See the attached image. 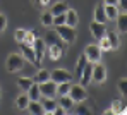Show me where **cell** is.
Masks as SVG:
<instances>
[{
	"label": "cell",
	"mask_w": 127,
	"mask_h": 115,
	"mask_svg": "<svg viewBox=\"0 0 127 115\" xmlns=\"http://www.w3.org/2000/svg\"><path fill=\"white\" fill-rule=\"evenodd\" d=\"M55 33L60 36L64 43H74L76 41V28H70L67 24H60V26H55Z\"/></svg>",
	"instance_id": "obj_1"
},
{
	"label": "cell",
	"mask_w": 127,
	"mask_h": 115,
	"mask_svg": "<svg viewBox=\"0 0 127 115\" xmlns=\"http://www.w3.org/2000/svg\"><path fill=\"white\" fill-rule=\"evenodd\" d=\"M5 65H7V70H9V72H17V70H21L22 65H24V57L19 55V53H10V55L7 57Z\"/></svg>",
	"instance_id": "obj_2"
},
{
	"label": "cell",
	"mask_w": 127,
	"mask_h": 115,
	"mask_svg": "<svg viewBox=\"0 0 127 115\" xmlns=\"http://www.w3.org/2000/svg\"><path fill=\"white\" fill-rule=\"evenodd\" d=\"M105 79H106V67L101 64V60L95 62L93 64V70H91V81L101 84V83H105Z\"/></svg>",
	"instance_id": "obj_3"
},
{
	"label": "cell",
	"mask_w": 127,
	"mask_h": 115,
	"mask_svg": "<svg viewBox=\"0 0 127 115\" xmlns=\"http://www.w3.org/2000/svg\"><path fill=\"white\" fill-rule=\"evenodd\" d=\"M38 86H40V94H41V98H55V96H57V84H55L52 79H48V81H45V83H40Z\"/></svg>",
	"instance_id": "obj_4"
},
{
	"label": "cell",
	"mask_w": 127,
	"mask_h": 115,
	"mask_svg": "<svg viewBox=\"0 0 127 115\" xmlns=\"http://www.w3.org/2000/svg\"><path fill=\"white\" fill-rule=\"evenodd\" d=\"M101 48L98 45H86L84 48V57L88 62H91V64H95V62H100L101 60Z\"/></svg>",
	"instance_id": "obj_5"
},
{
	"label": "cell",
	"mask_w": 127,
	"mask_h": 115,
	"mask_svg": "<svg viewBox=\"0 0 127 115\" xmlns=\"http://www.w3.org/2000/svg\"><path fill=\"white\" fill-rule=\"evenodd\" d=\"M69 96L74 100V103H81L88 98V91L84 89V86L81 84H70V89H69Z\"/></svg>",
	"instance_id": "obj_6"
},
{
	"label": "cell",
	"mask_w": 127,
	"mask_h": 115,
	"mask_svg": "<svg viewBox=\"0 0 127 115\" xmlns=\"http://www.w3.org/2000/svg\"><path fill=\"white\" fill-rule=\"evenodd\" d=\"M33 50H34V57H36V65H40L43 60V57L46 55V45L41 38H36L33 41Z\"/></svg>",
	"instance_id": "obj_7"
},
{
	"label": "cell",
	"mask_w": 127,
	"mask_h": 115,
	"mask_svg": "<svg viewBox=\"0 0 127 115\" xmlns=\"http://www.w3.org/2000/svg\"><path fill=\"white\" fill-rule=\"evenodd\" d=\"M50 79L55 83V84H59V83H67V81H72V76H70V72L65 69H55L50 72Z\"/></svg>",
	"instance_id": "obj_8"
},
{
	"label": "cell",
	"mask_w": 127,
	"mask_h": 115,
	"mask_svg": "<svg viewBox=\"0 0 127 115\" xmlns=\"http://www.w3.org/2000/svg\"><path fill=\"white\" fill-rule=\"evenodd\" d=\"M89 31H91V34L95 36V40H100V38L105 36L106 26H105V23H96V21H93V23L89 24Z\"/></svg>",
	"instance_id": "obj_9"
},
{
	"label": "cell",
	"mask_w": 127,
	"mask_h": 115,
	"mask_svg": "<svg viewBox=\"0 0 127 115\" xmlns=\"http://www.w3.org/2000/svg\"><path fill=\"white\" fill-rule=\"evenodd\" d=\"M21 55L31 64H36V57H34V50H33V45H28L21 41Z\"/></svg>",
	"instance_id": "obj_10"
},
{
	"label": "cell",
	"mask_w": 127,
	"mask_h": 115,
	"mask_svg": "<svg viewBox=\"0 0 127 115\" xmlns=\"http://www.w3.org/2000/svg\"><path fill=\"white\" fill-rule=\"evenodd\" d=\"M91 70H93V64L88 62L86 67L83 69V72H81V76H79V84H81V86L86 88V86L91 83Z\"/></svg>",
	"instance_id": "obj_11"
},
{
	"label": "cell",
	"mask_w": 127,
	"mask_h": 115,
	"mask_svg": "<svg viewBox=\"0 0 127 115\" xmlns=\"http://www.w3.org/2000/svg\"><path fill=\"white\" fill-rule=\"evenodd\" d=\"M64 53H65L64 46H59V45H50V46H46V55H48L52 60H59Z\"/></svg>",
	"instance_id": "obj_12"
},
{
	"label": "cell",
	"mask_w": 127,
	"mask_h": 115,
	"mask_svg": "<svg viewBox=\"0 0 127 115\" xmlns=\"http://www.w3.org/2000/svg\"><path fill=\"white\" fill-rule=\"evenodd\" d=\"M117 21V33L119 34H126L127 33V16L126 12H119V16L115 17Z\"/></svg>",
	"instance_id": "obj_13"
},
{
	"label": "cell",
	"mask_w": 127,
	"mask_h": 115,
	"mask_svg": "<svg viewBox=\"0 0 127 115\" xmlns=\"http://www.w3.org/2000/svg\"><path fill=\"white\" fill-rule=\"evenodd\" d=\"M43 41H45V45H46V46H50V45H59V46H64V45H62L64 41L60 40V36H59V34H57L55 31H48Z\"/></svg>",
	"instance_id": "obj_14"
},
{
	"label": "cell",
	"mask_w": 127,
	"mask_h": 115,
	"mask_svg": "<svg viewBox=\"0 0 127 115\" xmlns=\"http://www.w3.org/2000/svg\"><path fill=\"white\" fill-rule=\"evenodd\" d=\"M105 36L108 38V41H110V48H112V50H117V48L120 46V38H119V33H117V31H108V29H106Z\"/></svg>",
	"instance_id": "obj_15"
},
{
	"label": "cell",
	"mask_w": 127,
	"mask_h": 115,
	"mask_svg": "<svg viewBox=\"0 0 127 115\" xmlns=\"http://www.w3.org/2000/svg\"><path fill=\"white\" fill-rule=\"evenodd\" d=\"M105 5V14H106V19L108 21H115V17L119 16V7L117 5H112V3H103Z\"/></svg>",
	"instance_id": "obj_16"
},
{
	"label": "cell",
	"mask_w": 127,
	"mask_h": 115,
	"mask_svg": "<svg viewBox=\"0 0 127 115\" xmlns=\"http://www.w3.org/2000/svg\"><path fill=\"white\" fill-rule=\"evenodd\" d=\"M26 110H29L31 114H36V115L45 114V112H43V107H41V101H40V100H29V103H28V108H26Z\"/></svg>",
	"instance_id": "obj_17"
},
{
	"label": "cell",
	"mask_w": 127,
	"mask_h": 115,
	"mask_svg": "<svg viewBox=\"0 0 127 115\" xmlns=\"http://www.w3.org/2000/svg\"><path fill=\"white\" fill-rule=\"evenodd\" d=\"M26 94H28V98H29V100H41V94H40V86H38V83H34V81H33V84L28 88Z\"/></svg>",
	"instance_id": "obj_18"
},
{
	"label": "cell",
	"mask_w": 127,
	"mask_h": 115,
	"mask_svg": "<svg viewBox=\"0 0 127 115\" xmlns=\"http://www.w3.org/2000/svg\"><path fill=\"white\" fill-rule=\"evenodd\" d=\"M95 21H96V23H106V21H108L103 3H98V5H96V9H95Z\"/></svg>",
	"instance_id": "obj_19"
},
{
	"label": "cell",
	"mask_w": 127,
	"mask_h": 115,
	"mask_svg": "<svg viewBox=\"0 0 127 115\" xmlns=\"http://www.w3.org/2000/svg\"><path fill=\"white\" fill-rule=\"evenodd\" d=\"M77 14H76V10H72V9H67V12H65V24L67 26H70V28H76L77 26Z\"/></svg>",
	"instance_id": "obj_20"
},
{
	"label": "cell",
	"mask_w": 127,
	"mask_h": 115,
	"mask_svg": "<svg viewBox=\"0 0 127 115\" xmlns=\"http://www.w3.org/2000/svg\"><path fill=\"white\" fill-rule=\"evenodd\" d=\"M59 98H60V100H59L57 103L62 107L65 112H67V110H72V107H74V100H72L69 94H62V96H59Z\"/></svg>",
	"instance_id": "obj_21"
},
{
	"label": "cell",
	"mask_w": 127,
	"mask_h": 115,
	"mask_svg": "<svg viewBox=\"0 0 127 115\" xmlns=\"http://www.w3.org/2000/svg\"><path fill=\"white\" fill-rule=\"evenodd\" d=\"M41 107H43V112H45V114H52L53 108L57 107V101H55L53 98H43Z\"/></svg>",
	"instance_id": "obj_22"
},
{
	"label": "cell",
	"mask_w": 127,
	"mask_h": 115,
	"mask_svg": "<svg viewBox=\"0 0 127 115\" xmlns=\"http://www.w3.org/2000/svg\"><path fill=\"white\" fill-rule=\"evenodd\" d=\"M67 9H69V3H67V2H57V3L52 7L50 12H52L53 16H57V14H65Z\"/></svg>",
	"instance_id": "obj_23"
},
{
	"label": "cell",
	"mask_w": 127,
	"mask_h": 115,
	"mask_svg": "<svg viewBox=\"0 0 127 115\" xmlns=\"http://www.w3.org/2000/svg\"><path fill=\"white\" fill-rule=\"evenodd\" d=\"M110 112L112 114H126V107H124V101L120 100H113L112 101V107H110Z\"/></svg>",
	"instance_id": "obj_24"
},
{
	"label": "cell",
	"mask_w": 127,
	"mask_h": 115,
	"mask_svg": "<svg viewBox=\"0 0 127 115\" xmlns=\"http://www.w3.org/2000/svg\"><path fill=\"white\" fill-rule=\"evenodd\" d=\"M28 103H29V98H28L26 91L16 98V107H17L19 110H26V108H28Z\"/></svg>",
	"instance_id": "obj_25"
},
{
	"label": "cell",
	"mask_w": 127,
	"mask_h": 115,
	"mask_svg": "<svg viewBox=\"0 0 127 115\" xmlns=\"http://www.w3.org/2000/svg\"><path fill=\"white\" fill-rule=\"evenodd\" d=\"M48 79H50V72H48L46 69H40V70H38V74L34 76V79H33V81L40 84V83H45V81H48Z\"/></svg>",
	"instance_id": "obj_26"
},
{
	"label": "cell",
	"mask_w": 127,
	"mask_h": 115,
	"mask_svg": "<svg viewBox=\"0 0 127 115\" xmlns=\"http://www.w3.org/2000/svg\"><path fill=\"white\" fill-rule=\"evenodd\" d=\"M86 64H88V60H86L84 53L79 57V60H77V64H76V77H79L81 76V72H83V69L86 67Z\"/></svg>",
	"instance_id": "obj_27"
},
{
	"label": "cell",
	"mask_w": 127,
	"mask_h": 115,
	"mask_svg": "<svg viewBox=\"0 0 127 115\" xmlns=\"http://www.w3.org/2000/svg\"><path fill=\"white\" fill-rule=\"evenodd\" d=\"M69 89H70V81H67V83H59V84H57V94H59V96L69 94Z\"/></svg>",
	"instance_id": "obj_28"
},
{
	"label": "cell",
	"mask_w": 127,
	"mask_h": 115,
	"mask_svg": "<svg viewBox=\"0 0 127 115\" xmlns=\"http://www.w3.org/2000/svg\"><path fill=\"white\" fill-rule=\"evenodd\" d=\"M33 84V79L31 77H19L17 79V86L21 88L22 91H28V88Z\"/></svg>",
	"instance_id": "obj_29"
},
{
	"label": "cell",
	"mask_w": 127,
	"mask_h": 115,
	"mask_svg": "<svg viewBox=\"0 0 127 115\" xmlns=\"http://www.w3.org/2000/svg\"><path fill=\"white\" fill-rule=\"evenodd\" d=\"M41 24L43 26H53V14L52 12H43L41 14Z\"/></svg>",
	"instance_id": "obj_30"
},
{
	"label": "cell",
	"mask_w": 127,
	"mask_h": 115,
	"mask_svg": "<svg viewBox=\"0 0 127 115\" xmlns=\"http://www.w3.org/2000/svg\"><path fill=\"white\" fill-rule=\"evenodd\" d=\"M72 108H74L76 114H79V115H88L89 114V108H88L86 105H83V101H81V103H76V107H72Z\"/></svg>",
	"instance_id": "obj_31"
},
{
	"label": "cell",
	"mask_w": 127,
	"mask_h": 115,
	"mask_svg": "<svg viewBox=\"0 0 127 115\" xmlns=\"http://www.w3.org/2000/svg\"><path fill=\"white\" fill-rule=\"evenodd\" d=\"M98 41H100V45H98V46L101 48V52H108V50H112V48H110V41H108V38H106V36L100 38Z\"/></svg>",
	"instance_id": "obj_32"
},
{
	"label": "cell",
	"mask_w": 127,
	"mask_h": 115,
	"mask_svg": "<svg viewBox=\"0 0 127 115\" xmlns=\"http://www.w3.org/2000/svg\"><path fill=\"white\" fill-rule=\"evenodd\" d=\"M119 91L122 93L124 96H127V79L126 77H120L119 79Z\"/></svg>",
	"instance_id": "obj_33"
},
{
	"label": "cell",
	"mask_w": 127,
	"mask_h": 115,
	"mask_svg": "<svg viewBox=\"0 0 127 115\" xmlns=\"http://www.w3.org/2000/svg\"><path fill=\"white\" fill-rule=\"evenodd\" d=\"M36 40V33L34 31H26V36H24V43L28 45H33V41Z\"/></svg>",
	"instance_id": "obj_34"
},
{
	"label": "cell",
	"mask_w": 127,
	"mask_h": 115,
	"mask_svg": "<svg viewBox=\"0 0 127 115\" xmlns=\"http://www.w3.org/2000/svg\"><path fill=\"white\" fill-rule=\"evenodd\" d=\"M24 36H26V29H16V33H14V38H16V41H17V43L24 41Z\"/></svg>",
	"instance_id": "obj_35"
},
{
	"label": "cell",
	"mask_w": 127,
	"mask_h": 115,
	"mask_svg": "<svg viewBox=\"0 0 127 115\" xmlns=\"http://www.w3.org/2000/svg\"><path fill=\"white\" fill-rule=\"evenodd\" d=\"M60 24H65V14L53 16V26H60Z\"/></svg>",
	"instance_id": "obj_36"
},
{
	"label": "cell",
	"mask_w": 127,
	"mask_h": 115,
	"mask_svg": "<svg viewBox=\"0 0 127 115\" xmlns=\"http://www.w3.org/2000/svg\"><path fill=\"white\" fill-rule=\"evenodd\" d=\"M5 28H7V17L3 14H0V34L5 31Z\"/></svg>",
	"instance_id": "obj_37"
},
{
	"label": "cell",
	"mask_w": 127,
	"mask_h": 115,
	"mask_svg": "<svg viewBox=\"0 0 127 115\" xmlns=\"http://www.w3.org/2000/svg\"><path fill=\"white\" fill-rule=\"evenodd\" d=\"M52 114H53V115H64V114H65V110H64L59 103H57V107L53 108V112H52Z\"/></svg>",
	"instance_id": "obj_38"
},
{
	"label": "cell",
	"mask_w": 127,
	"mask_h": 115,
	"mask_svg": "<svg viewBox=\"0 0 127 115\" xmlns=\"http://www.w3.org/2000/svg\"><path fill=\"white\" fill-rule=\"evenodd\" d=\"M40 3H41L43 7H46V5H50V0H38Z\"/></svg>",
	"instance_id": "obj_39"
},
{
	"label": "cell",
	"mask_w": 127,
	"mask_h": 115,
	"mask_svg": "<svg viewBox=\"0 0 127 115\" xmlns=\"http://www.w3.org/2000/svg\"><path fill=\"white\" fill-rule=\"evenodd\" d=\"M103 3H112V5H117V0H105Z\"/></svg>",
	"instance_id": "obj_40"
}]
</instances>
